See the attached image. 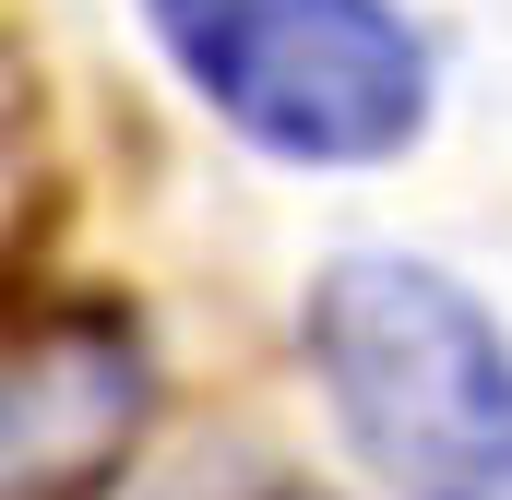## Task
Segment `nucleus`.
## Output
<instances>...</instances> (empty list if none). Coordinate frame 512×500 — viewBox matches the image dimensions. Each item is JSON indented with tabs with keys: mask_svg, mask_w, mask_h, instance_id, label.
Wrapping results in <instances>:
<instances>
[{
	"mask_svg": "<svg viewBox=\"0 0 512 500\" xmlns=\"http://www.w3.org/2000/svg\"><path fill=\"white\" fill-rule=\"evenodd\" d=\"M310 370L382 500H512V346L405 250H346L310 286Z\"/></svg>",
	"mask_w": 512,
	"mask_h": 500,
	"instance_id": "obj_1",
	"label": "nucleus"
},
{
	"mask_svg": "<svg viewBox=\"0 0 512 500\" xmlns=\"http://www.w3.org/2000/svg\"><path fill=\"white\" fill-rule=\"evenodd\" d=\"M143 334L131 310H36L12 334V489L0 500H96L143 441Z\"/></svg>",
	"mask_w": 512,
	"mask_h": 500,
	"instance_id": "obj_3",
	"label": "nucleus"
},
{
	"mask_svg": "<svg viewBox=\"0 0 512 500\" xmlns=\"http://www.w3.org/2000/svg\"><path fill=\"white\" fill-rule=\"evenodd\" d=\"M167 72L286 167H393L429 131V36L393 0H143Z\"/></svg>",
	"mask_w": 512,
	"mask_h": 500,
	"instance_id": "obj_2",
	"label": "nucleus"
}]
</instances>
